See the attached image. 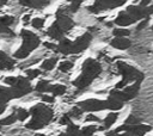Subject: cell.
<instances>
[{
	"label": "cell",
	"mask_w": 153,
	"mask_h": 136,
	"mask_svg": "<svg viewBox=\"0 0 153 136\" xmlns=\"http://www.w3.org/2000/svg\"><path fill=\"white\" fill-rule=\"evenodd\" d=\"M100 72H102V66L96 60L87 58L82 63L81 75L73 81V85L79 89H84L87 86H90V84L100 74Z\"/></svg>",
	"instance_id": "6da1fadb"
},
{
	"label": "cell",
	"mask_w": 153,
	"mask_h": 136,
	"mask_svg": "<svg viewBox=\"0 0 153 136\" xmlns=\"http://www.w3.org/2000/svg\"><path fill=\"white\" fill-rule=\"evenodd\" d=\"M29 113L32 116V118L26 124V128L31 129V130H37V129L44 128L45 125L49 124V122L53 119V116H54L53 110L50 107L45 106L44 104L35 105L33 107H31Z\"/></svg>",
	"instance_id": "7a4b0ae2"
},
{
	"label": "cell",
	"mask_w": 153,
	"mask_h": 136,
	"mask_svg": "<svg viewBox=\"0 0 153 136\" xmlns=\"http://www.w3.org/2000/svg\"><path fill=\"white\" fill-rule=\"evenodd\" d=\"M20 37L23 38V44L22 47L14 52V57L16 58H25L26 56H29V54H31L41 43L39 38L31 31L29 30H23L20 32Z\"/></svg>",
	"instance_id": "3957f363"
},
{
	"label": "cell",
	"mask_w": 153,
	"mask_h": 136,
	"mask_svg": "<svg viewBox=\"0 0 153 136\" xmlns=\"http://www.w3.org/2000/svg\"><path fill=\"white\" fill-rule=\"evenodd\" d=\"M117 69L121 73V75L123 76L122 81L126 82V84H128L130 81L140 82L143 79V73H141L140 70L135 69L134 67H131V66H129L124 62H118L117 63Z\"/></svg>",
	"instance_id": "277c9868"
},
{
	"label": "cell",
	"mask_w": 153,
	"mask_h": 136,
	"mask_svg": "<svg viewBox=\"0 0 153 136\" xmlns=\"http://www.w3.org/2000/svg\"><path fill=\"white\" fill-rule=\"evenodd\" d=\"M126 0H94V5L88 6L87 10L93 13H99L105 10H111L124 5Z\"/></svg>",
	"instance_id": "5b68a950"
},
{
	"label": "cell",
	"mask_w": 153,
	"mask_h": 136,
	"mask_svg": "<svg viewBox=\"0 0 153 136\" xmlns=\"http://www.w3.org/2000/svg\"><path fill=\"white\" fill-rule=\"evenodd\" d=\"M11 91L13 94V99L24 97L25 94L31 92V86H30L29 80L26 78H23V76H17L16 82L11 86Z\"/></svg>",
	"instance_id": "8992f818"
},
{
	"label": "cell",
	"mask_w": 153,
	"mask_h": 136,
	"mask_svg": "<svg viewBox=\"0 0 153 136\" xmlns=\"http://www.w3.org/2000/svg\"><path fill=\"white\" fill-rule=\"evenodd\" d=\"M91 41H92V35L90 32L84 33L82 36H80L79 38H76L74 42H72L71 54H79V52L84 51L90 45Z\"/></svg>",
	"instance_id": "52a82bcc"
},
{
	"label": "cell",
	"mask_w": 153,
	"mask_h": 136,
	"mask_svg": "<svg viewBox=\"0 0 153 136\" xmlns=\"http://www.w3.org/2000/svg\"><path fill=\"white\" fill-rule=\"evenodd\" d=\"M78 107H80L82 111H88V112L102 111L105 109V101L99 99H87L80 101L78 104Z\"/></svg>",
	"instance_id": "ba28073f"
},
{
	"label": "cell",
	"mask_w": 153,
	"mask_h": 136,
	"mask_svg": "<svg viewBox=\"0 0 153 136\" xmlns=\"http://www.w3.org/2000/svg\"><path fill=\"white\" fill-rule=\"evenodd\" d=\"M56 23H57V25L60 26V29H61L63 32L69 31V30L73 27V25H74L73 20L65 13L63 8H60V10L56 12Z\"/></svg>",
	"instance_id": "9c48e42d"
},
{
	"label": "cell",
	"mask_w": 153,
	"mask_h": 136,
	"mask_svg": "<svg viewBox=\"0 0 153 136\" xmlns=\"http://www.w3.org/2000/svg\"><path fill=\"white\" fill-rule=\"evenodd\" d=\"M135 21H136V19H134L129 13H127L124 11L120 12L117 18H116V20H115V23L117 25H120V26H127V25H130V24H133Z\"/></svg>",
	"instance_id": "30bf717a"
},
{
	"label": "cell",
	"mask_w": 153,
	"mask_h": 136,
	"mask_svg": "<svg viewBox=\"0 0 153 136\" xmlns=\"http://www.w3.org/2000/svg\"><path fill=\"white\" fill-rule=\"evenodd\" d=\"M110 44H111V47H114L115 49L126 50V49H128V48L130 47L131 42H130L128 38H126V37H116V38H114V39L110 42Z\"/></svg>",
	"instance_id": "8fae6325"
},
{
	"label": "cell",
	"mask_w": 153,
	"mask_h": 136,
	"mask_svg": "<svg viewBox=\"0 0 153 136\" xmlns=\"http://www.w3.org/2000/svg\"><path fill=\"white\" fill-rule=\"evenodd\" d=\"M19 4L31 8H43L49 4V0H19Z\"/></svg>",
	"instance_id": "7c38bea8"
},
{
	"label": "cell",
	"mask_w": 153,
	"mask_h": 136,
	"mask_svg": "<svg viewBox=\"0 0 153 136\" xmlns=\"http://www.w3.org/2000/svg\"><path fill=\"white\" fill-rule=\"evenodd\" d=\"M139 88H140V82H135V84H133V85H130V86H127V87L122 91V92L124 93V95H126L127 101H128V100H131L133 98H135V97L137 95Z\"/></svg>",
	"instance_id": "4fadbf2b"
},
{
	"label": "cell",
	"mask_w": 153,
	"mask_h": 136,
	"mask_svg": "<svg viewBox=\"0 0 153 136\" xmlns=\"http://www.w3.org/2000/svg\"><path fill=\"white\" fill-rule=\"evenodd\" d=\"M51 38H54V39H62L63 38V35H65V32L60 29V26L57 25V23L55 21L49 29H48V32H47Z\"/></svg>",
	"instance_id": "5bb4252c"
},
{
	"label": "cell",
	"mask_w": 153,
	"mask_h": 136,
	"mask_svg": "<svg viewBox=\"0 0 153 136\" xmlns=\"http://www.w3.org/2000/svg\"><path fill=\"white\" fill-rule=\"evenodd\" d=\"M56 47H57V50H59L61 54L67 55V54H71L72 42H71L69 39H67V38H62V39H60V43H59V45H56Z\"/></svg>",
	"instance_id": "9a60e30c"
},
{
	"label": "cell",
	"mask_w": 153,
	"mask_h": 136,
	"mask_svg": "<svg viewBox=\"0 0 153 136\" xmlns=\"http://www.w3.org/2000/svg\"><path fill=\"white\" fill-rule=\"evenodd\" d=\"M122 107H123V103L117 100V99H115V98H112V97H109L108 100H105V109L116 111V110H120Z\"/></svg>",
	"instance_id": "2e32d148"
},
{
	"label": "cell",
	"mask_w": 153,
	"mask_h": 136,
	"mask_svg": "<svg viewBox=\"0 0 153 136\" xmlns=\"http://www.w3.org/2000/svg\"><path fill=\"white\" fill-rule=\"evenodd\" d=\"M11 99H13V94H12L11 88L0 86V103L5 104V103L10 101Z\"/></svg>",
	"instance_id": "e0dca14e"
},
{
	"label": "cell",
	"mask_w": 153,
	"mask_h": 136,
	"mask_svg": "<svg viewBox=\"0 0 153 136\" xmlns=\"http://www.w3.org/2000/svg\"><path fill=\"white\" fill-rule=\"evenodd\" d=\"M117 118H118V113H116V112L109 113V115L105 117V119H104V123H103V128H102V129H109V128L117 120Z\"/></svg>",
	"instance_id": "ac0fdd59"
},
{
	"label": "cell",
	"mask_w": 153,
	"mask_h": 136,
	"mask_svg": "<svg viewBox=\"0 0 153 136\" xmlns=\"http://www.w3.org/2000/svg\"><path fill=\"white\" fill-rule=\"evenodd\" d=\"M14 67V61L12 58H10L8 56H6L5 58H2L0 61V69L2 70H12Z\"/></svg>",
	"instance_id": "d6986e66"
},
{
	"label": "cell",
	"mask_w": 153,
	"mask_h": 136,
	"mask_svg": "<svg viewBox=\"0 0 153 136\" xmlns=\"http://www.w3.org/2000/svg\"><path fill=\"white\" fill-rule=\"evenodd\" d=\"M49 92H51L54 95H62L66 92V86L60 85V84H57V85H50Z\"/></svg>",
	"instance_id": "ffe728a7"
},
{
	"label": "cell",
	"mask_w": 153,
	"mask_h": 136,
	"mask_svg": "<svg viewBox=\"0 0 153 136\" xmlns=\"http://www.w3.org/2000/svg\"><path fill=\"white\" fill-rule=\"evenodd\" d=\"M97 130L98 128L96 125H87L79 131V136H92Z\"/></svg>",
	"instance_id": "44dd1931"
},
{
	"label": "cell",
	"mask_w": 153,
	"mask_h": 136,
	"mask_svg": "<svg viewBox=\"0 0 153 136\" xmlns=\"http://www.w3.org/2000/svg\"><path fill=\"white\" fill-rule=\"evenodd\" d=\"M49 87H50V84H49L47 80H41V81H38V84L36 85V91L39 92V93L49 92Z\"/></svg>",
	"instance_id": "7402d4cb"
},
{
	"label": "cell",
	"mask_w": 153,
	"mask_h": 136,
	"mask_svg": "<svg viewBox=\"0 0 153 136\" xmlns=\"http://www.w3.org/2000/svg\"><path fill=\"white\" fill-rule=\"evenodd\" d=\"M79 131H80V129H79V126H78L76 124L69 123V124L67 125V131H66V134H68L69 136H79Z\"/></svg>",
	"instance_id": "603a6c76"
},
{
	"label": "cell",
	"mask_w": 153,
	"mask_h": 136,
	"mask_svg": "<svg viewBox=\"0 0 153 136\" xmlns=\"http://www.w3.org/2000/svg\"><path fill=\"white\" fill-rule=\"evenodd\" d=\"M56 61H57V58H56V57L45 60V61L42 63V69H44V70H51V69L55 67Z\"/></svg>",
	"instance_id": "cb8c5ba5"
},
{
	"label": "cell",
	"mask_w": 153,
	"mask_h": 136,
	"mask_svg": "<svg viewBox=\"0 0 153 136\" xmlns=\"http://www.w3.org/2000/svg\"><path fill=\"white\" fill-rule=\"evenodd\" d=\"M14 115H16V117H17V119L18 120H25L27 117H29V111H26L25 109H22V107H19V109H17L16 110V112H14Z\"/></svg>",
	"instance_id": "d4e9b609"
},
{
	"label": "cell",
	"mask_w": 153,
	"mask_h": 136,
	"mask_svg": "<svg viewBox=\"0 0 153 136\" xmlns=\"http://www.w3.org/2000/svg\"><path fill=\"white\" fill-rule=\"evenodd\" d=\"M16 120H17L16 115H14V113H11V115L7 116L6 118L0 119V126H1V125H11V124H13Z\"/></svg>",
	"instance_id": "484cf974"
},
{
	"label": "cell",
	"mask_w": 153,
	"mask_h": 136,
	"mask_svg": "<svg viewBox=\"0 0 153 136\" xmlns=\"http://www.w3.org/2000/svg\"><path fill=\"white\" fill-rule=\"evenodd\" d=\"M129 33H130L129 30L122 29V27H116V29H114V31H112V35H114L115 37H126V36H128Z\"/></svg>",
	"instance_id": "4316f807"
},
{
	"label": "cell",
	"mask_w": 153,
	"mask_h": 136,
	"mask_svg": "<svg viewBox=\"0 0 153 136\" xmlns=\"http://www.w3.org/2000/svg\"><path fill=\"white\" fill-rule=\"evenodd\" d=\"M14 21V17L12 16H4V17H0V24L10 27Z\"/></svg>",
	"instance_id": "83f0119b"
},
{
	"label": "cell",
	"mask_w": 153,
	"mask_h": 136,
	"mask_svg": "<svg viewBox=\"0 0 153 136\" xmlns=\"http://www.w3.org/2000/svg\"><path fill=\"white\" fill-rule=\"evenodd\" d=\"M73 68V63L71 62V61H63V62H61L60 63V66H59V69L61 70V72H68V70H71Z\"/></svg>",
	"instance_id": "f1b7e54d"
},
{
	"label": "cell",
	"mask_w": 153,
	"mask_h": 136,
	"mask_svg": "<svg viewBox=\"0 0 153 136\" xmlns=\"http://www.w3.org/2000/svg\"><path fill=\"white\" fill-rule=\"evenodd\" d=\"M71 118H79V117H81V115H82V110L80 109V107H73L71 111H69V113H67Z\"/></svg>",
	"instance_id": "f546056e"
},
{
	"label": "cell",
	"mask_w": 153,
	"mask_h": 136,
	"mask_svg": "<svg viewBox=\"0 0 153 136\" xmlns=\"http://www.w3.org/2000/svg\"><path fill=\"white\" fill-rule=\"evenodd\" d=\"M39 74H41V70H39V69H29V70H26V79H27V80L35 79V78H37Z\"/></svg>",
	"instance_id": "4dcf8cb0"
},
{
	"label": "cell",
	"mask_w": 153,
	"mask_h": 136,
	"mask_svg": "<svg viewBox=\"0 0 153 136\" xmlns=\"http://www.w3.org/2000/svg\"><path fill=\"white\" fill-rule=\"evenodd\" d=\"M69 2H71V5H69V11L71 12H76V10L79 8V6H80V4L84 1V0H68Z\"/></svg>",
	"instance_id": "1f68e13d"
},
{
	"label": "cell",
	"mask_w": 153,
	"mask_h": 136,
	"mask_svg": "<svg viewBox=\"0 0 153 136\" xmlns=\"http://www.w3.org/2000/svg\"><path fill=\"white\" fill-rule=\"evenodd\" d=\"M31 24L35 29H42L44 25V19L43 18H35V19H32Z\"/></svg>",
	"instance_id": "d6a6232c"
},
{
	"label": "cell",
	"mask_w": 153,
	"mask_h": 136,
	"mask_svg": "<svg viewBox=\"0 0 153 136\" xmlns=\"http://www.w3.org/2000/svg\"><path fill=\"white\" fill-rule=\"evenodd\" d=\"M140 123V119L139 118H136L135 116H129L128 118H127V120H126V124H128V125H131V124H139Z\"/></svg>",
	"instance_id": "836d02e7"
},
{
	"label": "cell",
	"mask_w": 153,
	"mask_h": 136,
	"mask_svg": "<svg viewBox=\"0 0 153 136\" xmlns=\"http://www.w3.org/2000/svg\"><path fill=\"white\" fill-rule=\"evenodd\" d=\"M69 123H72V119H71V117L66 113V115H63L62 117H61V119H60V124H62V125H68Z\"/></svg>",
	"instance_id": "e575fe53"
},
{
	"label": "cell",
	"mask_w": 153,
	"mask_h": 136,
	"mask_svg": "<svg viewBox=\"0 0 153 136\" xmlns=\"http://www.w3.org/2000/svg\"><path fill=\"white\" fill-rule=\"evenodd\" d=\"M0 33H7V35H11V36H14V33L11 31V29L2 25V24H0Z\"/></svg>",
	"instance_id": "d590c367"
},
{
	"label": "cell",
	"mask_w": 153,
	"mask_h": 136,
	"mask_svg": "<svg viewBox=\"0 0 153 136\" xmlns=\"http://www.w3.org/2000/svg\"><path fill=\"white\" fill-rule=\"evenodd\" d=\"M16 80H17V78H14V76H7V78L4 79L5 84H6V85H10V86H12V85L16 82Z\"/></svg>",
	"instance_id": "8d00e7d4"
},
{
	"label": "cell",
	"mask_w": 153,
	"mask_h": 136,
	"mask_svg": "<svg viewBox=\"0 0 153 136\" xmlns=\"http://www.w3.org/2000/svg\"><path fill=\"white\" fill-rule=\"evenodd\" d=\"M86 122H99V118L97 117V116H94V115H87L86 116V119H85Z\"/></svg>",
	"instance_id": "74e56055"
},
{
	"label": "cell",
	"mask_w": 153,
	"mask_h": 136,
	"mask_svg": "<svg viewBox=\"0 0 153 136\" xmlns=\"http://www.w3.org/2000/svg\"><path fill=\"white\" fill-rule=\"evenodd\" d=\"M148 20H149V17H147V18H145V20L143 21H141L139 25H137V27H136V30H142L146 25H147V23H148Z\"/></svg>",
	"instance_id": "f35d334b"
},
{
	"label": "cell",
	"mask_w": 153,
	"mask_h": 136,
	"mask_svg": "<svg viewBox=\"0 0 153 136\" xmlns=\"http://www.w3.org/2000/svg\"><path fill=\"white\" fill-rule=\"evenodd\" d=\"M42 100L44 101V103H54V97H51V95H42Z\"/></svg>",
	"instance_id": "ab89813d"
},
{
	"label": "cell",
	"mask_w": 153,
	"mask_h": 136,
	"mask_svg": "<svg viewBox=\"0 0 153 136\" xmlns=\"http://www.w3.org/2000/svg\"><path fill=\"white\" fill-rule=\"evenodd\" d=\"M43 45L45 47V48H48V49H56V45L55 44H53V43H49V42H44L43 43Z\"/></svg>",
	"instance_id": "60d3db41"
},
{
	"label": "cell",
	"mask_w": 153,
	"mask_h": 136,
	"mask_svg": "<svg viewBox=\"0 0 153 136\" xmlns=\"http://www.w3.org/2000/svg\"><path fill=\"white\" fill-rule=\"evenodd\" d=\"M152 0H140V6H142V7H146L149 2H151Z\"/></svg>",
	"instance_id": "b9f144b4"
},
{
	"label": "cell",
	"mask_w": 153,
	"mask_h": 136,
	"mask_svg": "<svg viewBox=\"0 0 153 136\" xmlns=\"http://www.w3.org/2000/svg\"><path fill=\"white\" fill-rule=\"evenodd\" d=\"M5 109H6V104H4V103H0V115L5 111Z\"/></svg>",
	"instance_id": "7bdbcfd3"
},
{
	"label": "cell",
	"mask_w": 153,
	"mask_h": 136,
	"mask_svg": "<svg viewBox=\"0 0 153 136\" xmlns=\"http://www.w3.org/2000/svg\"><path fill=\"white\" fill-rule=\"evenodd\" d=\"M117 136H137V135H134V134H131V132H127V131H124V134H122V135H117Z\"/></svg>",
	"instance_id": "ee69618b"
},
{
	"label": "cell",
	"mask_w": 153,
	"mask_h": 136,
	"mask_svg": "<svg viewBox=\"0 0 153 136\" xmlns=\"http://www.w3.org/2000/svg\"><path fill=\"white\" fill-rule=\"evenodd\" d=\"M6 56H7V55H6V54H5L4 51H0V61H1L2 58H5Z\"/></svg>",
	"instance_id": "f6af8a7d"
},
{
	"label": "cell",
	"mask_w": 153,
	"mask_h": 136,
	"mask_svg": "<svg viewBox=\"0 0 153 136\" xmlns=\"http://www.w3.org/2000/svg\"><path fill=\"white\" fill-rule=\"evenodd\" d=\"M6 2H7V0H0V7H1V6H4Z\"/></svg>",
	"instance_id": "bcb514c9"
},
{
	"label": "cell",
	"mask_w": 153,
	"mask_h": 136,
	"mask_svg": "<svg viewBox=\"0 0 153 136\" xmlns=\"http://www.w3.org/2000/svg\"><path fill=\"white\" fill-rule=\"evenodd\" d=\"M29 18H30V17H29V16H27V14H26V16H24V18H23V20H24V21H25V23H26V21H27V20H29Z\"/></svg>",
	"instance_id": "7dc6e473"
},
{
	"label": "cell",
	"mask_w": 153,
	"mask_h": 136,
	"mask_svg": "<svg viewBox=\"0 0 153 136\" xmlns=\"http://www.w3.org/2000/svg\"><path fill=\"white\" fill-rule=\"evenodd\" d=\"M59 136H69V135H68V134H66V132H62V134H60Z\"/></svg>",
	"instance_id": "c3c4849f"
},
{
	"label": "cell",
	"mask_w": 153,
	"mask_h": 136,
	"mask_svg": "<svg viewBox=\"0 0 153 136\" xmlns=\"http://www.w3.org/2000/svg\"><path fill=\"white\" fill-rule=\"evenodd\" d=\"M35 136H45V135H43V134H36Z\"/></svg>",
	"instance_id": "681fc988"
},
{
	"label": "cell",
	"mask_w": 153,
	"mask_h": 136,
	"mask_svg": "<svg viewBox=\"0 0 153 136\" xmlns=\"http://www.w3.org/2000/svg\"><path fill=\"white\" fill-rule=\"evenodd\" d=\"M0 136H1V135H0Z\"/></svg>",
	"instance_id": "f907efd6"
}]
</instances>
